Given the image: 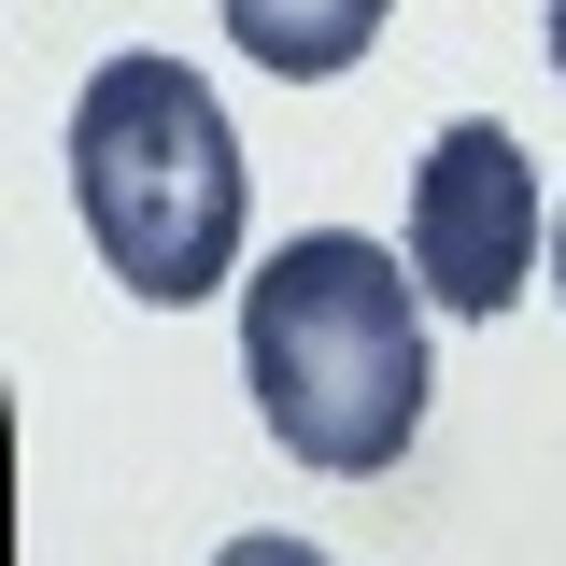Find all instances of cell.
Segmentation results:
<instances>
[{
	"mask_svg": "<svg viewBox=\"0 0 566 566\" xmlns=\"http://www.w3.org/2000/svg\"><path fill=\"white\" fill-rule=\"evenodd\" d=\"M524 270H538V156L495 114H468L411 170V283L439 312H510Z\"/></svg>",
	"mask_w": 566,
	"mask_h": 566,
	"instance_id": "obj_3",
	"label": "cell"
},
{
	"mask_svg": "<svg viewBox=\"0 0 566 566\" xmlns=\"http://www.w3.org/2000/svg\"><path fill=\"white\" fill-rule=\"evenodd\" d=\"M241 382L297 468L368 482L424 424V283H397L382 241L312 227L241 283Z\"/></svg>",
	"mask_w": 566,
	"mask_h": 566,
	"instance_id": "obj_1",
	"label": "cell"
},
{
	"mask_svg": "<svg viewBox=\"0 0 566 566\" xmlns=\"http://www.w3.org/2000/svg\"><path fill=\"white\" fill-rule=\"evenodd\" d=\"M553 71H566V0H553Z\"/></svg>",
	"mask_w": 566,
	"mask_h": 566,
	"instance_id": "obj_6",
	"label": "cell"
},
{
	"mask_svg": "<svg viewBox=\"0 0 566 566\" xmlns=\"http://www.w3.org/2000/svg\"><path fill=\"white\" fill-rule=\"evenodd\" d=\"M212 14H227V43L255 71H283V85H326V71H354L382 43V0H212Z\"/></svg>",
	"mask_w": 566,
	"mask_h": 566,
	"instance_id": "obj_4",
	"label": "cell"
},
{
	"mask_svg": "<svg viewBox=\"0 0 566 566\" xmlns=\"http://www.w3.org/2000/svg\"><path fill=\"white\" fill-rule=\"evenodd\" d=\"M212 566H326V553H312V538H227Z\"/></svg>",
	"mask_w": 566,
	"mask_h": 566,
	"instance_id": "obj_5",
	"label": "cell"
},
{
	"mask_svg": "<svg viewBox=\"0 0 566 566\" xmlns=\"http://www.w3.org/2000/svg\"><path fill=\"white\" fill-rule=\"evenodd\" d=\"M71 212L99 241V270L185 312L241 270V142L212 114L185 57H99L71 99Z\"/></svg>",
	"mask_w": 566,
	"mask_h": 566,
	"instance_id": "obj_2",
	"label": "cell"
},
{
	"mask_svg": "<svg viewBox=\"0 0 566 566\" xmlns=\"http://www.w3.org/2000/svg\"><path fill=\"white\" fill-rule=\"evenodd\" d=\"M553 283H566V227H553Z\"/></svg>",
	"mask_w": 566,
	"mask_h": 566,
	"instance_id": "obj_7",
	"label": "cell"
}]
</instances>
